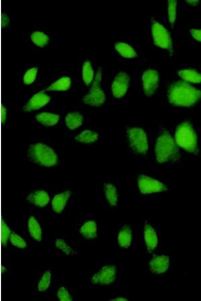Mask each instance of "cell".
I'll list each match as a JSON object with an SVG mask.
<instances>
[{"mask_svg": "<svg viewBox=\"0 0 201 301\" xmlns=\"http://www.w3.org/2000/svg\"><path fill=\"white\" fill-rule=\"evenodd\" d=\"M167 96L171 105L190 107L201 99V91L186 82L178 81L170 85Z\"/></svg>", "mask_w": 201, "mask_h": 301, "instance_id": "7a4b0ae2", "label": "cell"}, {"mask_svg": "<svg viewBox=\"0 0 201 301\" xmlns=\"http://www.w3.org/2000/svg\"><path fill=\"white\" fill-rule=\"evenodd\" d=\"M174 140L177 145L187 153L197 155L198 153L197 137L190 123L182 121L176 126Z\"/></svg>", "mask_w": 201, "mask_h": 301, "instance_id": "5b68a950", "label": "cell"}, {"mask_svg": "<svg viewBox=\"0 0 201 301\" xmlns=\"http://www.w3.org/2000/svg\"><path fill=\"white\" fill-rule=\"evenodd\" d=\"M11 231L8 225L5 222H3L2 225V242L4 247L8 244Z\"/></svg>", "mask_w": 201, "mask_h": 301, "instance_id": "e575fe53", "label": "cell"}, {"mask_svg": "<svg viewBox=\"0 0 201 301\" xmlns=\"http://www.w3.org/2000/svg\"><path fill=\"white\" fill-rule=\"evenodd\" d=\"M84 120L83 115L80 112L77 111L70 112L65 116V125L69 130H74L78 128L83 124Z\"/></svg>", "mask_w": 201, "mask_h": 301, "instance_id": "ac0fdd59", "label": "cell"}, {"mask_svg": "<svg viewBox=\"0 0 201 301\" xmlns=\"http://www.w3.org/2000/svg\"><path fill=\"white\" fill-rule=\"evenodd\" d=\"M190 32L195 40L201 42V29H192L190 30Z\"/></svg>", "mask_w": 201, "mask_h": 301, "instance_id": "d590c367", "label": "cell"}, {"mask_svg": "<svg viewBox=\"0 0 201 301\" xmlns=\"http://www.w3.org/2000/svg\"><path fill=\"white\" fill-rule=\"evenodd\" d=\"M178 75L186 81L193 83H201V74L194 70L184 69L178 72Z\"/></svg>", "mask_w": 201, "mask_h": 301, "instance_id": "d4e9b609", "label": "cell"}, {"mask_svg": "<svg viewBox=\"0 0 201 301\" xmlns=\"http://www.w3.org/2000/svg\"><path fill=\"white\" fill-rule=\"evenodd\" d=\"M129 82L130 77L126 73H119L115 77L112 84L113 96L117 98L123 97L128 90Z\"/></svg>", "mask_w": 201, "mask_h": 301, "instance_id": "8fae6325", "label": "cell"}, {"mask_svg": "<svg viewBox=\"0 0 201 301\" xmlns=\"http://www.w3.org/2000/svg\"><path fill=\"white\" fill-rule=\"evenodd\" d=\"M82 77L86 86H88L94 79V71L88 61H86L82 66Z\"/></svg>", "mask_w": 201, "mask_h": 301, "instance_id": "83f0119b", "label": "cell"}, {"mask_svg": "<svg viewBox=\"0 0 201 301\" xmlns=\"http://www.w3.org/2000/svg\"><path fill=\"white\" fill-rule=\"evenodd\" d=\"M27 157L32 164L44 168L55 167L59 163V157L55 149L43 142L30 143L27 149Z\"/></svg>", "mask_w": 201, "mask_h": 301, "instance_id": "3957f363", "label": "cell"}, {"mask_svg": "<svg viewBox=\"0 0 201 301\" xmlns=\"http://www.w3.org/2000/svg\"><path fill=\"white\" fill-rule=\"evenodd\" d=\"M176 2L175 1H168V15L169 22L171 26L174 23L176 19Z\"/></svg>", "mask_w": 201, "mask_h": 301, "instance_id": "d6a6232c", "label": "cell"}, {"mask_svg": "<svg viewBox=\"0 0 201 301\" xmlns=\"http://www.w3.org/2000/svg\"><path fill=\"white\" fill-rule=\"evenodd\" d=\"M97 224L94 220H89L81 226L79 233L86 239H92L97 236Z\"/></svg>", "mask_w": 201, "mask_h": 301, "instance_id": "ffe728a7", "label": "cell"}, {"mask_svg": "<svg viewBox=\"0 0 201 301\" xmlns=\"http://www.w3.org/2000/svg\"><path fill=\"white\" fill-rule=\"evenodd\" d=\"M51 97L42 90L35 94L23 106L24 112H30L39 110L49 103Z\"/></svg>", "mask_w": 201, "mask_h": 301, "instance_id": "30bf717a", "label": "cell"}, {"mask_svg": "<svg viewBox=\"0 0 201 301\" xmlns=\"http://www.w3.org/2000/svg\"><path fill=\"white\" fill-rule=\"evenodd\" d=\"M103 191L106 199L111 206H116L118 202V194L115 185L111 183L103 184Z\"/></svg>", "mask_w": 201, "mask_h": 301, "instance_id": "44dd1931", "label": "cell"}, {"mask_svg": "<svg viewBox=\"0 0 201 301\" xmlns=\"http://www.w3.org/2000/svg\"><path fill=\"white\" fill-rule=\"evenodd\" d=\"M152 35L154 44L162 49L171 51L172 41L167 30L160 24L153 21L151 26Z\"/></svg>", "mask_w": 201, "mask_h": 301, "instance_id": "ba28073f", "label": "cell"}, {"mask_svg": "<svg viewBox=\"0 0 201 301\" xmlns=\"http://www.w3.org/2000/svg\"><path fill=\"white\" fill-rule=\"evenodd\" d=\"M71 85V79L68 77H63L50 85L46 90L50 91H66L70 89Z\"/></svg>", "mask_w": 201, "mask_h": 301, "instance_id": "cb8c5ba5", "label": "cell"}, {"mask_svg": "<svg viewBox=\"0 0 201 301\" xmlns=\"http://www.w3.org/2000/svg\"><path fill=\"white\" fill-rule=\"evenodd\" d=\"M137 186L141 194H151L166 191L167 185L156 176L142 174L137 177Z\"/></svg>", "mask_w": 201, "mask_h": 301, "instance_id": "8992f818", "label": "cell"}, {"mask_svg": "<svg viewBox=\"0 0 201 301\" xmlns=\"http://www.w3.org/2000/svg\"><path fill=\"white\" fill-rule=\"evenodd\" d=\"M198 1H186V2L190 5L195 6L198 3Z\"/></svg>", "mask_w": 201, "mask_h": 301, "instance_id": "f35d334b", "label": "cell"}, {"mask_svg": "<svg viewBox=\"0 0 201 301\" xmlns=\"http://www.w3.org/2000/svg\"><path fill=\"white\" fill-rule=\"evenodd\" d=\"M115 48L124 58H133L137 56V54L134 49L127 44L116 42L115 44Z\"/></svg>", "mask_w": 201, "mask_h": 301, "instance_id": "484cf974", "label": "cell"}, {"mask_svg": "<svg viewBox=\"0 0 201 301\" xmlns=\"http://www.w3.org/2000/svg\"><path fill=\"white\" fill-rule=\"evenodd\" d=\"M153 155L155 162L163 166L175 164L180 159L178 145L170 133L164 128L160 129L156 133Z\"/></svg>", "mask_w": 201, "mask_h": 301, "instance_id": "6da1fadb", "label": "cell"}, {"mask_svg": "<svg viewBox=\"0 0 201 301\" xmlns=\"http://www.w3.org/2000/svg\"><path fill=\"white\" fill-rule=\"evenodd\" d=\"M38 73V68L33 67L29 69L25 73L23 77V83L26 85L33 83L36 78Z\"/></svg>", "mask_w": 201, "mask_h": 301, "instance_id": "1f68e13d", "label": "cell"}, {"mask_svg": "<svg viewBox=\"0 0 201 301\" xmlns=\"http://www.w3.org/2000/svg\"><path fill=\"white\" fill-rule=\"evenodd\" d=\"M26 199L33 205L38 207H45L50 201V197L47 192L38 190L31 192Z\"/></svg>", "mask_w": 201, "mask_h": 301, "instance_id": "5bb4252c", "label": "cell"}, {"mask_svg": "<svg viewBox=\"0 0 201 301\" xmlns=\"http://www.w3.org/2000/svg\"><path fill=\"white\" fill-rule=\"evenodd\" d=\"M51 272L49 270L45 271L39 281L37 288L40 292L46 291L49 287L51 282Z\"/></svg>", "mask_w": 201, "mask_h": 301, "instance_id": "f546056e", "label": "cell"}, {"mask_svg": "<svg viewBox=\"0 0 201 301\" xmlns=\"http://www.w3.org/2000/svg\"><path fill=\"white\" fill-rule=\"evenodd\" d=\"M35 118L37 122L46 127L56 125L60 119L59 114L49 112L40 113L37 114Z\"/></svg>", "mask_w": 201, "mask_h": 301, "instance_id": "e0dca14e", "label": "cell"}, {"mask_svg": "<svg viewBox=\"0 0 201 301\" xmlns=\"http://www.w3.org/2000/svg\"><path fill=\"white\" fill-rule=\"evenodd\" d=\"M116 266L113 264L106 265L92 276L91 282L93 284L100 285L110 284L116 280Z\"/></svg>", "mask_w": 201, "mask_h": 301, "instance_id": "9c48e42d", "label": "cell"}, {"mask_svg": "<svg viewBox=\"0 0 201 301\" xmlns=\"http://www.w3.org/2000/svg\"><path fill=\"white\" fill-rule=\"evenodd\" d=\"M99 137V134L96 131L85 129L75 136L74 140L83 144H91L96 142Z\"/></svg>", "mask_w": 201, "mask_h": 301, "instance_id": "7402d4cb", "label": "cell"}, {"mask_svg": "<svg viewBox=\"0 0 201 301\" xmlns=\"http://www.w3.org/2000/svg\"><path fill=\"white\" fill-rule=\"evenodd\" d=\"M55 247L65 255H74L77 253L74 251L62 237L58 238L55 241Z\"/></svg>", "mask_w": 201, "mask_h": 301, "instance_id": "f1b7e54d", "label": "cell"}, {"mask_svg": "<svg viewBox=\"0 0 201 301\" xmlns=\"http://www.w3.org/2000/svg\"><path fill=\"white\" fill-rule=\"evenodd\" d=\"M9 240L16 247L23 249L27 247L26 241L14 231H11Z\"/></svg>", "mask_w": 201, "mask_h": 301, "instance_id": "4dcf8cb0", "label": "cell"}, {"mask_svg": "<svg viewBox=\"0 0 201 301\" xmlns=\"http://www.w3.org/2000/svg\"><path fill=\"white\" fill-rule=\"evenodd\" d=\"M125 141L130 150L139 157H144L149 150L146 132L138 126H126L124 131Z\"/></svg>", "mask_w": 201, "mask_h": 301, "instance_id": "277c9868", "label": "cell"}, {"mask_svg": "<svg viewBox=\"0 0 201 301\" xmlns=\"http://www.w3.org/2000/svg\"><path fill=\"white\" fill-rule=\"evenodd\" d=\"M28 228L30 236L37 242H41L42 239V231L41 226L37 219L31 216L28 220Z\"/></svg>", "mask_w": 201, "mask_h": 301, "instance_id": "603a6c76", "label": "cell"}, {"mask_svg": "<svg viewBox=\"0 0 201 301\" xmlns=\"http://www.w3.org/2000/svg\"><path fill=\"white\" fill-rule=\"evenodd\" d=\"M102 76V70L99 69L89 92L82 98V101L85 104L93 107H99L105 103L106 95L100 87Z\"/></svg>", "mask_w": 201, "mask_h": 301, "instance_id": "52a82bcc", "label": "cell"}, {"mask_svg": "<svg viewBox=\"0 0 201 301\" xmlns=\"http://www.w3.org/2000/svg\"><path fill=\"white\" fill-rule=\"evenodd\" d=\"M58 299L61 301H72L73 298L67 289L62 286L60 287L56 293Z\"/></svg>", "mask_w": 201, "mask_h": 301, "instance_id": "836d02e7", "label": "cell"}, {"mask_svg": "<svg viewBox=\"0 0 201 301\" xmlns=\"http://www.w3.org/2000/svg\"><path fill=\"white\" fill-rule=\"evenodd\" d=\"M169 265V258L164 255H154L149 262L150 271L156 274L165 272L168 270Z\"/></svg>", "mask_w": 201, "mask_h": 301, "instance_id": "4fadbf2b", "label": "cell"}, {"mask_svg": "<svg viewBox=\"0 0 201 301\" xmlns=\"http://www.w3.org/2000/svg\"><path fill=\"white\" fill-rule=\"evenodd\" d=\"M71 194V191H65L53 197L51 201V206L55 213L60 214L64 210Z\"/></svg>", "mask_w": 201, "mask_h": 301, "instance_id": "2e32d148", "label": "cell"}, {"mask_svg": "<svg viewBox=\"0 0 201 301\" xmlns=\"http://www.w3.org/2000/svg\"><path fill=\"white\" fill-rule=\"evenodd\" d=\"M128 299L126 298V297H122V296H119V297H117L115 298H114V299H112L111 300H128Z\"/></svg>", "mask_w": 201, "mask_h": 301, "instance_id": "ab89813d", "label": "cell"}, {"mask_svg": "<svg viewBox=\"0 0 201 301\" xmlns=\"http://www.w3.org/2000/svg\"><path fill=\"white\" fill-rule=\"evenodd\" d=\"M143 91L146 95L150 96L154 93L158 87L159 75L154 70H147L144 72L142 75Z\"/></svg>", "mask_w": 201, "mask_h": 301, "instance_id": "7c38bea8", "label": "cell"}, {"mask_svg": "<svg viewBox=\"0 0 201 301\" xmlns=\"http://www.w3.org/2000/svg\"><path fill=\"white\" fill-rule=\"evenodd\" d=\"M118 242L122 248L129 247L132 243V231L128 224H125L121 228L118 235Z\"/></svg>", "mask_w": 201, "mask_h": 301, "instance_id": "d6986e66", "label": "cell"}, {"mask_svg": "<svg viewBox=\"0 0 201 301\" xmlns=\"http://www.w3.org/2000/svg\"><path fill=\"white\" fill-rule=\"evenodd\" d=\"M10 21L9 17L5 13L3 14L2 19V26L4 28L8 27L10 24Z\"/></svg>", "mask_w": 201, "mask_h": 301, "instance_id": "8d00e7d4", "label": "cell"}, {"mask_svg": "<svg viewBox=\"0 0 201 301\" xmlns=\"http://www.w3.org/2000/svg\"><path fill=\"white\" fill-rule=\"evenodd\" d=\"M30 38L34 44L40 48L46 46L49 41V38L46 34L38 31L33 32Z\"/></svg>", "mask_w": 201, "mask_h": 301, "instance_id": "4316f807", "label": "cell"}, {"mask_svg": "<svg viewBox=\"0 0 201 301\" xmlns=\"http://www.w3.org/2000/svg\"><path fill=\"white\" fill-rule=\"evenodd\" d=\"M144 238L147 250L152 252L157 246L158 237L154 228L149 223L144 225Z\"/></svg>", "mask_w": 201, "mask_h": 301, "instance_id": "9a60e30c", "label": "cell"}, {"mask_svg": "<svg viewBox=\"0 0 201 301\" xmlns=\"http://www.w3.org/2000/svg\"><path fill=\"white\" fill-rule=\"evenodd\" d=\"M8 111L7 108L4 106L2 108V121L5 124L7 120Z\"/></svg>", "mask_w": 201, "mask_h": 301, "instance_id": "74e56055", "label": "cell"}]
</instances>
